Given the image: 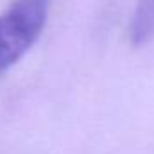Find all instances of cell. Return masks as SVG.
<instances>
[{
    "label": "cell",
    "instance_id": "cell-1",
    "mask_svg": "<svg viewBox=\"0 0 154 154\" xmlns=\"http://www.w3.org/2000/svg\"><path fill=\"white\" fill-rule=\"evenodd\" d=\"M50 0H13L0 13V72L18 63L39 38Z\"/></svg>",
    "mask_w": 154,
    "mask_h": 154
},
{
    "label": "cell",
    "instance_id": "cell-2",
    "mask_svg": "<svg viewBox=\"0 0 154 154\" xmlns=\"http://www.w3.org/2000/svg\"><path fill=\"white\" fill-rule=\"evenodd\" d=\"M129 36L133 45H143L154 36V0H136Z\"/></svg>",
    "mask_w": 154,
    "mask_h": 154
}]
</instances>
